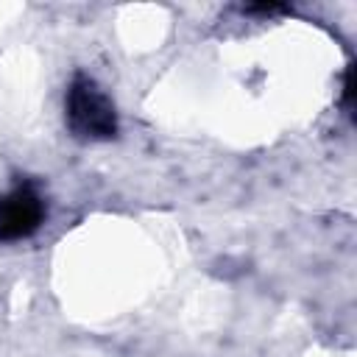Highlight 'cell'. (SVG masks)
Segmentation results:
<instances>
[{"label":"cell","instance_id":"cell-1","mask_svg":"<svg viewBox=\"0 0 357 357\" xmlns=\"http://www.w3.org/2000/svg\"><path fill=\"white\" fill-rule=\"evenodd\" d=\"M67 123L84 139H109L117 134V114L109 95L86 75H75L67 89Z\"/></svg>","mask_w":357,"mask_h":357},{"label":"cell","instance_id":"cell-2","mask_svg":"<svg viewBox=\"0 0 357 357\" xmlns=\"http://www.w3.org/2000/svg\"><path fill=\"white\" fill-rule=\"evenodd\" d=\"M45 204L33 187H14L0 198V240H22L39 229Z\"/></svg>","mask_w":357,"mask_h":357}]
</instances>
